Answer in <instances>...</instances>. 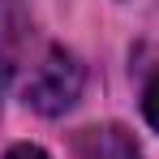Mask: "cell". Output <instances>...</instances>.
<instances>
[{
    "label": "cell",
    "instance_id": "cell-1",
    "mask_svg": "<svg viewBox=\"0 0 159 159\" xmlns=\"http://www.w3.org/2000/svg\"><path fill=\"white\" fill-rule=\"evenodd\" d=\"M82 95V65L78 56H69L65 48H52L43 56V65L30 73L26 82V103L43 116H60L78 103Z\"/></svg>",
    "mask_w": 159,
    "mask_h": 159
},
{
    "label": "cell",
    "instance_id": "cell-4",
    "mask_svg": "<svg viewBox=\"0 0 159 159\" xmlns=\"http://www.w3.org/2000/svg\"><path fill=\"white\" fill-rule=\"evenodd\" d=\"M4 159H52L48 151H39V146H30V142H22V146H13Z\"/></svg>",
    "mask_w": 159,
    "mask_h": 159
},
{
    "label": "cell",
    "instance_id": "cell-2",
    "mask_svg": "<svg viewBox=\"0 0 159 159\" xmlns=\"http://www.w3.org/2000/svg\"><path fill=\"white\" fill-rule=\"evenodd\" d=\"M73 159H142L125 125H95L73 138Z\"/></svg>",
    "mask_w": 159,
    "mask_h": 159
},
{
    "label": "cell",
    "instance_id": "cell-3",
    "mask_svg": "<svg viewBox=\"0 0 159 159\" xmlns=\"http://www.w3.org/2000/svg\"><path fill=\"white\" fill-rule=\"evenodd\" d=\"M142 112H146V120L159 129V78L146 86V95H142Z\"/></svg>",
    "mask_w": 159,
    "mask_h": 159
}]
</instances>
